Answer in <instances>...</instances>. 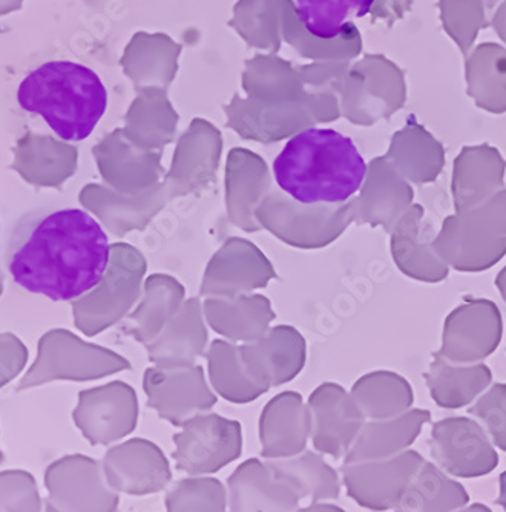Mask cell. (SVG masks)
I'll return each instance as SVG.
<instances>
[{
    "instance_id": "cell-11",
    "label": "cell",
    "mask_w": 506,
    "mask_h": 512,
    "mask_svg": "<svg viewBox=\"0 0 506 512\" xmlns=\"http://www.w3.org/2000/svg\"><path fill=\"white\" fill-rule=\"evenodd\" d=\"M232 512H296L301 497L267 465L250 460L229 480Z\"/></svg>"
},
{
    "instance_id": "cell-29",
    "label": "cell",
    "mask_w": 506,
    "mask_h": 512,
    "mask_svg": "<svg viewBox=\"0 0 506 512\" xmlns=\"http://www.w3.org/2000/svg\"><path fill=\"white\" fill-rule=\"evenodd\" d=\"M497 505L502 506L506 512V471H503L499 477V496H497Z\"/></svg>"
},
{
    "instance_id": "cell-13",
    "label": "cell",
    "mask_w": 506,
    "mask_h": 512,
    "mask_svg": "<svg viewBox=\"0 0 506 512\" xmlns=\"http://www.w3.org/2000/svg\"><path fill=\"white\" fill-rule=\"evenodd\" d=\"M427 382L439 407L459 410L473 404L493 384V373L483 362L454 364L436 353Z\"/></svg>"
},
{
    "instance_id": "cell-17",
    "label": "cell",
    "mask_w": 506,
    "mask_h": 512,
    "mask_svg": "<svg viewBox=\"0 0 506 512\" xmlns=\"http://www.w3.org/2000/svg\"><path fill=\"white\" fill-rule=\"evenodd\" d=\"M74 422L92 445L111 444L132 430V417L108 393L85 391L74 411Z\"/></svg>"
},
{
    "instance_id": "cell-26",
    "label": "cell",
    "mask_w": 506,
    "mask_h": 512,
    "mask_svg": "<svg viewBox=\"0 0 506 512\" xmlns=\"http://www.w3.org/2000/svg\"><path fill=\"white\" fill-rule=\"evenodd\" d=\"M491 237L506 238V189L496 192L487 200L468 211L457 212Z\"/></svg>"
},
{
    "instance_id": "cell-8",
    "label": "cell",
    "mask_w": 506,
    "mask_h": 512,
    "mask_svg": "<svg viewBox=\"0 0 506 512\" xmlns=\"http://www.w3.org/2000/svg\"><path fill=\"white\" fill-rule=\"evenodd\" d=\"M433 247L448 269L479 273L503 260L506 238L491 237L456 212L444 221Z\"/></svg>"
},
{
    "instance_id": "cell-5",
    "label": "cell",
    "mask_w": 506,
    "mask_h": 512,
    "mask_svg": "<svg viewBox=\"0 0 506 512\" xmlns=\"http://www.w3.org/2000/svg\"><path fill=\"white\" fill-rule=\"evenodd\" d=\"M48 500L63 512H114L119 497L109 488L102 465L82 454L60 457L45 471Z\"/></svg>"
},
{
    "instance_id": "cell-12",
    "label": "cell",
    "mask_w": 506,
    "mask_h": 512,
    "mask_svg": "<svg viewBox=\"0 0 506 512\" xmlns=\"http://www.w3.org/2000/svg\"><path fill=\"white\" fill-rule=\"evenodd\" d=\"M177 468L183 473H215L240 456L238 437L221 422H206L175 437Z\"/></svg>"
},
{
    "instance_id": "cell-19",
    "label": "cell",
    "mask_w": 506,
    "mask_h": 512,
    "mask_svg": "<svg viewBox=\"0 0 506 512\" xmlns=\"http://www.w3.org/2000/svg\"><path fill=\"white\" fill-rule=\"evenodd\" d=\"M269 470L278 479L289 483L299 497H312L315 502L322 499H336L339 494L335 471L313 453L289 460L267 462Z\"/></svg>"
},
{
    "instance_id": "cell-15",
    "label": "cell",
    "mask_w": 506,
    "mask_h": 512,
    "mask_svg": "<svg viewBox=\"0 0 506 512\" xmlns=\"http://www.w3.org/2000/svg\"><path fill=\"white\" fill-rule=\"evenodd\" d=\"M464 486L434 463L424 462L396 503V512H454L468 505Z\"/></svg>"
},
{
    "instance_id": "cell-1",
    "label": "cell",
    "mask_w": 506,
    "mask_h": 512,
    "mask_svg": "<svg viewBox=\"0 0 506 512\" xmlns=\"http://www.w3.org/2000/svg\"><path fill=\"white\" fill-rule=\"evenodd\" d=\"M14 283L53 301H74L96 289L111 264L108 235L82 209L45 207L14 224L7 241Z\"/></svg>"
},
{
    "instance_id": "cell-27",
    "label": "cell",
    "mask_w": 506,
    "mask_h": 512,
    "mask_svg": "<svg viewBox=\"0 0 506 512\" xmlns=\"http://www.w3.org/2000/svg\"><path fill=\"white\" fill-rule=\"evenodd\" d=\"M28 350L11 333L0 335V388L13 381L25 367Z\"/></svg>"
},
{
    "instance_id": "cell-10",
    "label": "cell",
    "mask_w": 506,
    "mask_h": 512,
    "mask_svg": "<svg viewBox=\"0 0 506 512\" xmlns=\"http://www.w3.org/2000/svg\"><path fill=\"white\" fill-rule=\"evenodd\" d=\"M100 465L109 488L120 493H154L171 477L160 451L142 440L112 448Z\"/></svg>"
},
{
    "instance_id": "cell-4",
    "label": "cell",
    "mask_w": 506,
    "mask_h": 512,
    "mask_svg": "<svg viewBox=\"0 0 506 512\" xmlns=\"http://www.w3.org/2000/svg\"><path fill=\"white\" fill-rule=\"evenodd\" d=\"M434 465L456 479H476L499 465V454L487 431L473 417H447L431 430Z\"/></svg>"
},
{
    "instance_id": "cell-2",
    "label": "cell",
    "mask_w": 506,
    "mask_h": 512,
    "mask_svg": "<svg viewBox=\"0 0 506 512\" xmlns=\"http://www.w3.org/2000/svg\"><path fill=\"white\" fill-rule=\"evenodd\" d=\"M273 175L299 203H344L361 189L367 163L352 138L313 128L290 138L273 161Z\"/></svg>"
},
{
    "instance_id": "cell-23",
    "label": "cell",
    "mask_w": 506,
    "mask_h": 512,
    "mask_svg": "<svg viewBox=\"0 0 506 512\" xmlns=\"http://www.w3.org/2000/svg\"><path fill=\"white\" fill-rule=\"evenodd\" d=\"M0 512H43V500L33 474L0 471Z\"/></svg>"
},
{
    "instance_id": "cell-3",
    "label": "cell",
    "mask_w": 506,
    "mask_h": 512,
    "mask_svg": "<svg viewBox=\"0 0 506 512\" xmlns=\"http://www.w3.org/2000/svg\"><path fill=\"white\" fill-rule=\"evenodd\" d=\"M23 111L37 114L65 142H82L106 109L108 91L99 74L73 60H51L30 71L17 89Z\"/></svg>"
},
{
    "instance_id": "cell-18",
    "label": "cell",
    "mask_w": 506,
    "mask_h": 512,
    "mask_svg": "<svg viewBox=\"0 0 506 512\" xmlns=\"http://www.w3.org/2000/svg\"><path fill=\"white\" fill-rule=\"evenodd\" d=\"M376 0H293L295 13L316 39L332 40L367 16Z\"/></svg>"
},
{
    "instance_id": "cell-33",
    "label": "cell",
    "mask_w": 506,
    "mask_h": 512,
    "mask_svg": "<svg viewBox=\"0 0 506 512\" xmlns=\"http://www.w3.org/2000/svg\"><path fill=\"white\" fill-rule=\"evenodd\" d=\"M43 512H63L62 509L57 508L51 500L46 499L43 502Z\"/></svg>"
},
{
    "instance_id": "cell-6",
    "label": "cell",
    "mask_w": 506,
    "mask_h": 512,
    "mask_svg": "<svg viewBox=\"0 0 506 512\" xmlns=\"http://www.w3.org/2000/svg\"><path fill=\"white\" fill-rule=\"evenodd\" d=\"M502 336L499 307L490 299H468L448 315L437 355L454 364H480L496 352Z\"/></svg>"
},
{
    "instance_id": "cell-25",
    "label": "cell",
    "mask_w": 506,
    "mask_h": 512,
    "mask_svg": "<svg viewBox=\"0 0 506 512\" xmlns=\"http://www.w3.org/2000/svg\"><path fill=\"white\" fill-rule=\"evenodd\" d=\"M416 221L418 215H414L408 223V235L404 238V255L407 258L408 267L411 272L416 273L419 278L430 281V283H439L448 276V267L442 263L441 258L434 252V247L419 246L416 238Z\"/></svg>"
},
{
    "instance_id": "cell-20",
    "label": "cell",
    "mask_w": 506,
    "mask_h": 512,
    "mask_svg": "<svg viewBox=\"0 0 506 512\" xmlns=\"http://www.w3.org/2000/svg\"><path fill=\"white\" fill-rule=\"evenodd\" d=\"M428 421V411H413L407 416H402L395 424L375 428L362 439V444L355 451L349 453L347 463L390 459L405 453Z\"/></svg>"
},
{
    "instance_id": "cell-32",
    "label": "cell",
    "mask_w": 506,
    "mask_h": 512,
    "mask_svg": "<svg viewBox=\"0 0 506 512\" xmlns=\"http://www.w3.org/2000/svg\"><path fill=\"white\" fill-rule=\"evenodd\" d=\"M505 0H483V4H485V8L487 11H494L500 4H503Z\"/></svg>"
},
{
    "instance_id": "cell-24",
    "label": "cell",
    "mask_w": 506,
    "mask_h": 512,
    "mask_svg": "<svg viewBox=\"0 0 506 512\" xmlns=\"http://www.w3.org/2000/svg\"><path fill=\"white\" fill-rule=\"evenodd\" d=\"M408 145L410 174L424 183L436 180L445 165L444 146L425 131L411 132Z\"/></svg>"
},
{
    "instance_id": "cell-34",
    "label": "cell",
    "mask_w": 506,
    "mask_h": 512,
    "mask_svg": "<svg viewBox=\"0 0 506 512\" xmlns=\"http://www.w3.org/2000/svg\"><path fill=\"white\" fill-rule=\"evenodd\" d=\"M4 292V275L0 273V295Z\"/></svg>"
},
{
    "instance_id": "cell-16",
    "label": "cell",
    "mask_w": 506,
    "mask_h": 512,
    "mask_svg": "<svg viewBox=\"0 0 506 512\" xmlns=\"http://www.w3.org/2000/svg\"><path fill=\"white\" fill-rule=\"evenodd\" d=\"M63 146L50 137H25L17 145L11 169L39 188H60L74 172V158L65 157Z\"/></svg>"
},
{
    "instance_id": "cell-9",
    "label": "cell",
    "mask_w": 506,
    "mask_h": 512,
    "mask_svg": "<svg viewBox=\"0 0 506 512\" xmlns=\"http://www.w3.org/2000/svg\"><path fill=\"white\" fill-rule=\"evenodd\" d=\"M506 161L499 149L483 145L465 146L457 155L451 177L456 212L468 211L505 186Z\"/></svg>"
},
{
    "instance_id": "cell-28",
    "label": "cell",
    "mask_w": 506,
    "mask_h": 512,
    "mask_svg": "<svg viewBox=\"0 0 506 512\" xmlns=\"http://www.w3.org/2000/svg\"><path fill=\"white\" fill-rule=\"evenodd\" d=\"M491 27L494 28L499 39L506 45V0L494 10L493 17H491Z\"/></svg>"
},
{
    "instance_id": "cell-21",
    "label": "cell",
    "mask_w": 506,
    "mask_h": 512,
    "mask_svg": "<svg viewBox=\"0 0 506 512\" xmlns=\"http://www.w3.org/2000/svg\"><path fill=\"white\" fill-rule=\"evenodd\" d=\"M441 17L448 36L467 57L480 31L488 25L483 0H441Z\"/></svg>"
},
{
    "instance_id": "cell-22",
    "label": "cell",
    "mask_w": 506,
    "mask_h": 512,
    "mask_svg": "<svg viewBox=\"0 0 506 512\" xmlns=\"http://www.w3.org/2000/svg\"><path fill=\"white\" fill-rule=\"evenodd\" d=\"M468 413L487 431L494 447L506 453V384H491Z\"/></svg>"
},
{
    "instance_id": "cell-14",
    "label": "cell",
    "mask_w": 506,
    "mask_h": 512,
    "mask_svg": "<svg viewBox=\"0 0 506 512\" xmlns=\"http://www.w3.org/2000/svg\"><path fill=\"white\" fill-rule=\"evenodd\" d=\"M467 94L477 108L490 114L506 112V48L480 43L465 60Z\"/></svg>"
},
{
    "instance_id": "cell-7",
    "label": "cell",
    "mask_w": 506,
    "mask_h": 512,
    "mask_svg": "<svg viewBox=\"0 0 506 512\" xmlns=\"http://www.w3.org/2000/svg\"><path fill=\"white\" fill-rule=\"evenodd\" d=\"M424 462L421 454L407 450L390 459L345 463V483L359 505L376 511L393 509Z\"/></svg>"
},
{
    "instance_id": "cell-30",
    "label": "cell",
    "mask_w": 506,
    "mask_h": 512,
    "mask_svg": "<svg viewBox=\"0 0 506 512\" xmlns=\"http://www.w3.org/2000/svg\"><path fill=\"white\" fill-rule=\"evenodd\" d=\"M496 287L499 290L500 296H502L503 301L506 302V266L497 273L496 276Z\"/></svg>"
},
{
    "instance_id": "cell-31",
    "label": "cell",
    "mask_w": 506,
    "mask_h": 512,
    "mask_svg": "<svg viewBox=\"0 0 506 512\" xmlns=\"http://www.w3.org/2000/svg\"><path fill=\"white\" fill-rule=\"evenodd\" d=\"M454 512H491V509L483 503H471V505L462 506Z\"/></svg>"
}]
</instances>
